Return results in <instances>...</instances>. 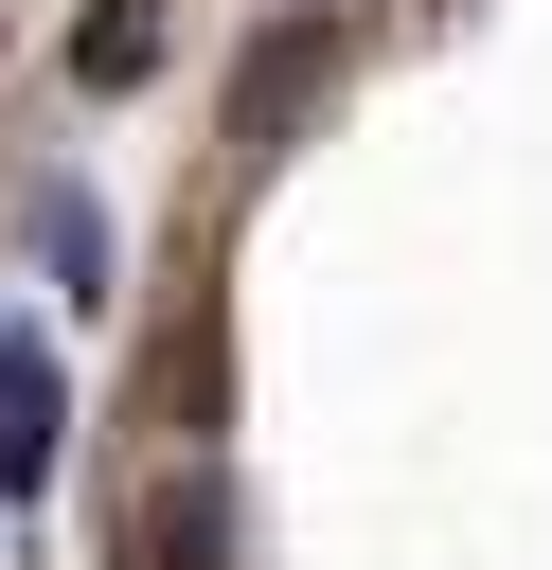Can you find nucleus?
<instances>
[{"mask_svg":"<svg viewBox=\"0 0 552 570\" xmlns=\"http://www.w3.org/2000/svg\"><path fill=\"white\" fill-rule=\"evenodd\" d=\"M125 570H231V499H214V463L142 481V517H125Z\"/></svg>","mask_w":552,"mask_h":570,"instance_id":"f257e3e1","label":"nucleus"},{"mask_svg":"<svg viewBox=\"0 0 552 570\" xmlns=\"http://www.w3.org/2000/svg\"><path fill=\"white\" fill-rule=\"evenodd\" d=\"M321 71H338V36H321V18H303V36H285V53H249V125H285V107H303V89H321Z\"/></svg>","mask_w":552,"mask_h":570,"instance_id":"f03ea898","label":"nucleus"},{"mask_svg":"<svg viewBox=\"0 0 552 570\" xmlns=\"http://www.w3.org/2000/svg\"><path fill=\"white\" fill-rule=\"evenodd\" d=\"M142 53H160V18H142V0H107V18H89V36H71V71H89V89H125V71H142Z\"/></svg>","mask_w":552,"mask_h":570,"instance_id":"7ed1b4c3","label":"nucleus"}]
</instances>
